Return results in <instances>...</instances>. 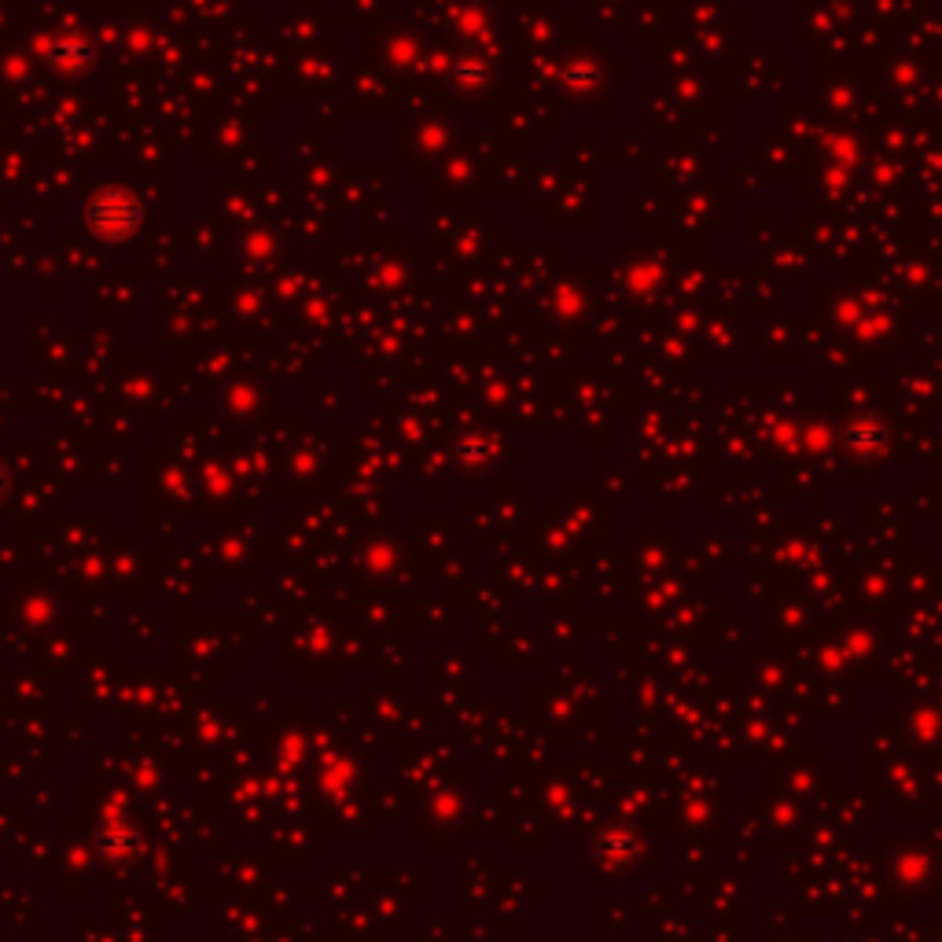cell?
<instances>
[{
  "label": "cell",
  "mask_w": 942,
  "mask_h": 942,
  "mask_svg": "<svg viewBox=\"0 0 942 942\" xmlns=\"http://www.w3.org/2000/svg\"><path fill=\"white\" fill-rule=\"evenodd\" d=\"M85 225L100 239H126L140 225V200L129 189H100L85 203Z\"/></svg>",
  "instance_id": "obj_1"
},
{
  "label": "cell",
  "mask_w": 942,
  "mask_h": 942,
  "mask_svg": "<svg viewBox=\"0 0 942 942\" xmlns=\"http://www.w3.org/2000/svg\"><path fill=\"white\" fill-rule=\"evenodd\" d=\"M52 63L60 71H85L93 63V41L78 34V30H63V34L52 41Z\"/></svg>",
  "instance_id": "obj_2"
},
{
  "label": "cell",
  "mask_w": 942,
  "mask_h": 942,
  "mask_svg": "<svg viewBox=\"0 0 942 942\" xmlns=\"http://www.w3.org/2000/svg\"><path fill=\"white\" fill-rule=\"evenodd\" d=\"M0 494H4V475H0Z\"/></svg>",
  "instance_id": "obj_3"
}]
</instances>
